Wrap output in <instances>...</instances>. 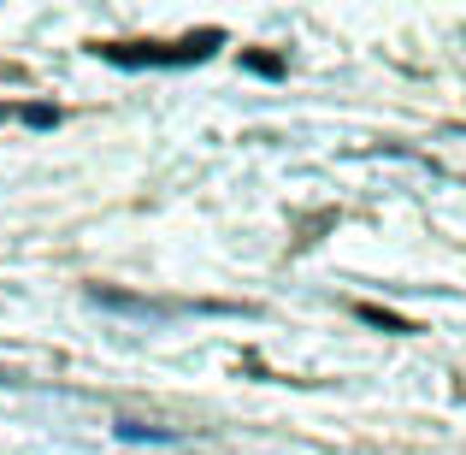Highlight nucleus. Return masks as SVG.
<instances>
[{
  "label": "nucleus",
  "instance_id": "obj_2",
  "mask_svg": "<svg viewBox=\"0 0 466 455\" xmlns=\"http://www.w3.org/2000/svg\"><path fill=\"white\" fill-rule=\"evenodd\" d=\"M360 319H366V326H384V331H420L413 319L390 314V307H372V302H360Z\"/></svg>",
  "mask_w": 466,
  "mask_h": 455
},
{
  "label": "nucleus",
  "instance_id": "obj_1",
  "mask_svg": "<svg viewBox=\"0 0 466 455\" xmlns=\"http://www.w3.org/2000/svg\"><path fill=\"white\" fill-rule=\"evenodd\" d=\"M218 42H225L218 30H189V36H177V42H101L95 54L113 59V66H195V59H207Z\"/></svg>",
  "mask_w": 466,
  "mask_h": 455
}]
</instances>
